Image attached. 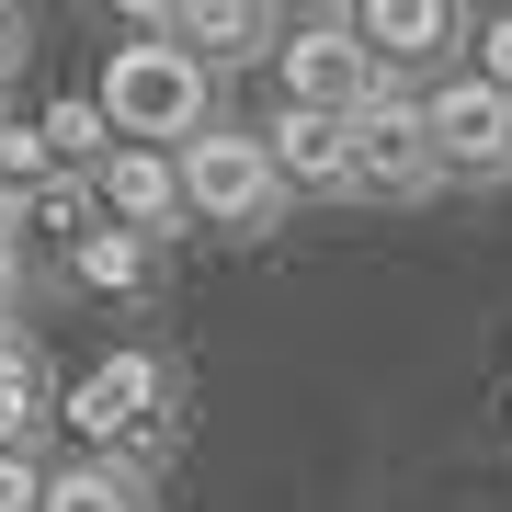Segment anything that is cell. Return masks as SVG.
<instances>
[{
    "label": "cell",
    "mask_w": 512,
    "mask_h": 512,
    "mask_svg": "<svg viewBox=\"0 0 512 512\" xmlns=\"http://www.w3.org/2000/svg\"><path fill=\"white\" fill-rule=\"evenodd\" d=\"M103 126L126 137V148H171V160H183V148L205 137V57L194 46H171V35H126L103 57Z\"/></svg>",
    "instance_id": "6da1fadb"
},
{
    "label": "cell",
    "mask_w": 512,
    "mask_h": 512,
    "mask_svg": "<svg viewBox=\"0 0 512 512\" xmlns=\"http://www.w3.org/2000/svg\"><path fill=\"white\" fill-rule=\"evenodd\" d=\"M274 69H285V114H330V126H353L365 103H387V57L353 35V12L296 23V35L274 46Z\"/></svg>",
    "instance_id": "7a4b0ae2"
},
{
    "label": "cell",
    "mask_w": 512,
    "mask_h": 512,
    "mask_svg": "<svg viewBox=\"0 0 512 512\" xmlns=\"http://www.w3.org/2000/svg\"><path fill=\"white\" fill-rule=\"evenodd\" d=\"M285 194L274 148L262 137H194L183 148V217H217V228H262Z\"/></svg>",
    "instance_id": "3957f363"
},
{
    "label": "cell",
    "mask_w": 512,
    "mask_h": 512,
    "mask_svg": "<svg viewBox=\"0 0 512 512\" xmlns=\"http://www.w3.org/2000/svg\"><path fill=\"white\" fill-rule=\"evenodd\" d=\"M57 421H69L80 444H103V456L114 444H148L160 433V365H148V353H103V365L57 399Z\"/></svg>",
    "instance_id": "277c9868"
},
{
    "label": "cell",
    "mask_w": 512,
    "mask_h": 512,
    "mask_svg": "<svg viewBox=\"0 0 512 512\" xmlns=\"http://www.w3.org/2000/svg\"><path fill=\"white\" fill-rule=\"evenodd\" d=\"M421 137H433V171H467V183L512 171V103L490 80H444V92L421 103Z\"/></svg>",
    "instance_id": "5b68a950"
},
{
    "label": "cell",
    "mask_w": 512,
    "mask_h": 512,
    "mask_svg": "<svg viewBox=\"0 0 512 512\" xmlns=\"http://www.w3.org/2000/svg\"><path fill=\"white\" fill-rule=\"evenodd\" d=\"M342 137H353V194H433L444 183V171H433V137H421V103H399V92L365 103Z\"/></svg>",
    "instance_id": "8992f818"
},
{
    "label": "cell",
    "mask_w": 512,
    "mask_h": 512,
    "mask_svg": "<svg viewBox=\"0 0 512 512\" xmlns=\"http://www.w3.org/2000/svg\"><path fill=\"white\" fill-rule=\"evenodd\" d=\"M103 205H114V228H171L183 217V160H171V148H114L103 160Z\"/></svg>",
    "instance_id": "52a82bcc"
},
{
    "label": "cell",
    "mask_w": 512,
    "mask_h": 512,
    "mask_svg": "<svg viewBox=\"0 0 512 512\" xmlns=\"http://www.w3.org/2000/svg\"><path fill=\"white\" fill-rule=\"evenodd\" d=\"M137 35H171L194 57H251L274 35V12H251V0H194V12H137Z\"/></svg>",
    "instance_id": "ba28073f"
},
{
    "label": "cell",
    "mask_w": 512,
    "mask_h": 512,
    "mask_svg": "<svg viewBox=\"0 0 512 512\" xmlns=\"http://www.w3.org/2000/svg\"><path fill=\"white\" fill-rule=\"evenodd\" d=\"M262 148H274V171H285V183H308V194H342V183H353V137L330 126V114H285Z\"/></svg>",
    "instance_id": "9c48e42d"
},
{
    "label": "cell",
    "mask_w": 512,
    "mask_h": 512,
    "mask_svg": "<svg viewBox=\"0 0 512 512\" xmlns=\"http://www.w3.org/2000/svg\"><path fill=\"white\" fill-rule=\"evenodd\" d=\"M353 35H365L376 57H433L444 35H456V12H444V0H365Z\"/></svg>",
    "instance_id": "30bf717a"
},
{
    "label": "cell",
    "mask_w": 512,
    "mask_h": 512,
    "mask_svg": "<svg viewBox=\"0 0 512 512\" xmlns=\"http://www.w3.org/2000/svg\"><path fill=\"white\" fill-rule=\"evenodd\" d=\"M46 512H148V490H137V467L80 456V467H57V478H46Z\"/></svg>",
    "instance_id": "8fae6325"
},
{
    "label": "cell",
    "mask_w": 512,
    "mask_h": 512,
    "mask_svg": "<svg viewBox=\"0 0 512 512\" xmlns=\"http://www.w3.org/2000/svg\"><path fill=\"white\" fill-rule=\"evenodd\" d=\"M137 274H148V239H137V228H80V285L126 296Z\"/></svg>",
    "instance_id": "7c38bea8"
},
{
    "label": "cell",
    "mask_w": 512,
    "mask_h": 512,
    "mask_svg": "<svg viewBox=\"0 0 512 512\" xmlns=\"http://www.w3.org/2000/svg\"><path fill=\"white\" fill-rule=\"evenodd\" d=\"M35 126H46V148H57V160H114V148H126V137L103 126V103H46Z\"/></svg>",
    "instance_id": "4fadbf2b"
},
{
    "label": "cell",
    "mask_w": 512,
    "mask_h": 512,
    "mask_svg": "<svg viewBox=\"0 0 512 512\" xmlns=\"http://www.w3.org/2000/svg\"><path fill=\"white\" fill-rule=\"evenodd\" d=\"M35 421H46V376H35V353H0V444H23V433H35Z\"/></svg>",
    "instance_id": "5bb4252c"
},
{
    "label": "cell",
    "mask_w": 512,
    "mask_h": 512,
    "mask_svg": "<svg viewBox=\"0 0 512 512\" xmlns=\"http://www.w3.org/2000/svg\"><path fill=\"white\" fill-rule=\"evenodd\" d=\"M0 512H46V467L23 444H0Z\"/></svg>",
    "instance_id": "9a60e30c"
},
{
    "label": "cell",
    "mask_w": 512,
    "mask_h": 512,
    "mask_svg": "<svg viewBox=\"0 0 512 512\" xmlns=\"http://www.w3.org/2000/svg\"><path fill=\"white\" fill-rule=\"evenodd\" d=\"M478 80L512 103V12H490V23H478Z\"/></svg>",
    "instance_id": "2e32d148"
},
{
    "label": "cell",
    "mask_w": 512,
    "mask_h": 512,
    "mask_svg": "<svg viewBox=\"0 0 512 512\" xmlns=\"http://www.w3.org/2000/svg\"><path fill=\"white\" fill-rule=\"evenodd\" d=\"M12 251H23V194H0V296H12Z\"/></svg>",
    "instance_id": "e0dca14e"
},
{
    "label": "cell",
    "mask_w": 512,
    "mask_h": 512,
    "mask_svg": "<svg viewBox=\"0 0 512 512\" xmlns=\"http://www.w3.org/2000/svg\"><path fill=\"white\" fill-rule=\"evenodd\" d=\"M12 57H23V23H12V12H0V69H12Z\"/></svg>",
    "instance_id": "ac0fdd59"
},
{
    "label": "cell",
    "mask_w": 512,
    "mask_h": 512,
    "mask_svg": "<svg viewBox=\"0 0 512 512\" xmlns=\"http://www.w3.org/2000/svg\"><path fill=\"white\" fill-rule=\"evenodd\" d=\"M0 319H12V296H0ZM0 353H12V330H0Z\"/></svg>",
    "instance_id": "d6986e66"
}]
</instances>
